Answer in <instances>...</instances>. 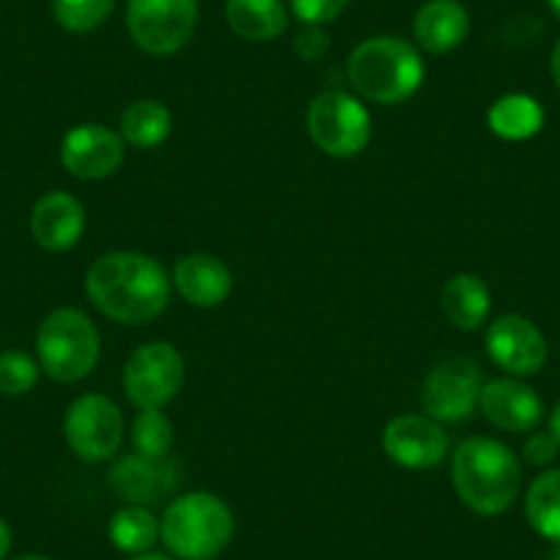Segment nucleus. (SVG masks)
I'll return each mask as SVG.
<instances>
[{
  "label": "nucleus",
  "instance_id": "nucleus-1",
  "mask_svg": "<svg viewBox=\"0 0 560 560\" xmlns=\"http://www.w3.org/2000/svg\"><path fill=\"white\" fill-rule=\"evenodd\" d=\"M85 292L107 319L147 325L168 308L171 278L158 258L118 250L91 264Z\"/></svg>",
  "mask_w": 560,
  "mask_h": 560
},
{
  "label": "nucleus",
  "instance_id": "nucleus-2",
  "mask_svg": "<svg viewBox=\"0 0 560 560\" xmlns=\"http://www.w3.org/2000/svg\"><path fill=\"white\" fill-rule=\"evenodd\" d=\"M451 481L467 509L498 516L516 503L522 489V465L509 445L489 438H472L451 459Z\"/></svg>",
  "mask_w": 560,
  "mask_h": 560
},
{
  "label": "nucleus",
  "instance_id": "nucleus-3",
  "mask_svg": "<svg viewBox=\"0 0 560 560\" xmlns=\"http://www.w3.org/2000/svg\"><path fill=\"white\" fill-rule=\"evenodd\" d=\"M349 83L376 105L407 102L423 85V61L409 42L398 36H374L349 56Z\"/></svg>",
  "mask_w": 560,
  "mask_h": 560
},
{
  "label": "nucleus",
  "instance_id": "nucleus-4",
  "mask_svg": "<svg viewBox=\"0 0 560 560\" xmlns=\"http://www.w3.org/2000/svg\"><path fill=\"white\" fill-rule=\"evenodd\" d=\"M234 536V514L209 492L176 498L160 522V538L182 560H212Z\"/></svg>",
  "mask_w": 560,
  "mask_h": 560
},
{
  "label": "nucleus",
  "instance_id": "nucleus-5",
  "mask_svg": "<svg viewBox=\"0 0 560 560\" xmlns=\"http://www.w3.org/2000/svg\"><path fill=\"white\" fill-rule=\"evenodd\" d=\"M39 365L56 382H78L94 371L100 360V332L94 322L74 308H58L36 332Z\"/></svg>",
  "mask_w": 560,
  "mask_h": 560
},
{
  "label": "nucleus",
  "instance_id": "nucleus-6",
  "mask_svg": "<svg viewBox=\"0 0 560 560\" xmlns=\"http://www.w3.org/2000/svg\"><path fill=\"white\" fill-rule=\"evenodd\" d=\"M198 0H127V28L152 56L179 52L196 34Z\"/></svg>",
  "mask_w": 560,
  "mask_h": 560
},
{
  "label": "nucleus",
  "instance_id": "nucleus-7",
  "mask_svg": "<svg viewBox=\"0 0 560 560\" xmlns=\"http://www.w3.org/2000/svg\"><path fill=\"white\" fill-rule=\"evenodd\" d=\"M308 132L325 154L354 158L371 138V116L354 96L325 91L308 107Z\"/></svg>",
  "mask_w": 560,
  "mask_h": 560
},
{
  "label": "nucleus",
  "instance_id": "nucleus-8",
  "mask_svg": "<svg viewBox=\"0 0 560 560\" xmlns=\"http://www.w3.org/2000/svg\"><path fill=\"white\" fill-rule=\"evenodd\" d=\"M185 385V360L171 343L154 341L135 349L124 369V393L138 409H163Z\"/></svg>",
  "mask_w": 560,
  "mask_h": 560
},
{
  "label": "nucleus",
  "instance_id": "nucleus-9",
  "mask_svg": "<svg viewBox=\"0 0 560 560\" xmlns=\"http://www.w3.org/2000/svg\"><path fill=\"white\" fill-rule=\"evenodd\" d=\"M63 434L83 462H105L116 456L124 440L121 409L100 393L74 398L63 418Z\"/></svg>",
  "mask_w": 560,
  "mask_h": 560
},
{
  "label": "nucleus",
  "instance_id": "nucleus-10",
  "mask_svg": "<svg viewBox=\"0 0 560 560\" xmlns=\"http://www.w3.org/2000/svg\"><path fill=\"white\" fill-rule=\"evenodd\" d=\"M481 390V365L470 358H451L429 371L420 401L438 423H462L476 412Z\"/></svg>",
  "mask_w": 560,
  "mask_h": 560
},
{
  "label": "nucleus",
  "instance_id": "nucleus-11",
  "mask_svg": "<svg viewBox=\"0 0 560 560\" xmlns=\"http://www.w3.org/2000/svg\"><path fill=\"white\" fill-rule=\"evenodd\" d=\"M382 448L407 470H429L448 456V434L429 415H398L382 432Z\"/></svg>",
  "mask_w": 560,
  "mask_h": 560
},
{
  "label": "nucleus",
  "instance_id": "nucleus-12",
  "mask_svg": "<svg viewBox=\"0 0 560 560\" xmlns=\"http://www.w3.org/2000/svg\"><path fill=\"white\" fill-rule=\"evenodd\" d=\"M487 352L511 376H533L547 363V338L525 316H500L487 330Z\"/></svg>",
  "mask_w": 560,
  "mask_h": 560
},
{
  "label": "nucleus",
  "instance_id": "nucleus-13",
  "mask_svg": "<svg viewBox=\"0 0 560 560\" xmlns=\"http://www.w3.org/2000/svg\"><path fill=\"white\" fill-rule=\"evenodd\" d=\"M61 163L78 179H105L124 163V138L102 124H80L63 138Z\"/></svg>",
  "mask_w": 560,
  "mask_h": 560
},
{
  "label": "nucleus",
  "instance_id": "nucleus-14",
  "mask_svg": "<svg viewBox=\"0 0 560 560\" xmlns=\"http://www.w3.org/2000/svg\"><path fill=\"white\" fill-rule=\"evenodd\" d=\"M478 407L487 415L489 423L503 432H536L544 420V401L530 385L516 376L483 382Z\"/></svg>",
  "mask_w": 560,
  "mask_h": 560
},
{
  "label": "nucleus",
  "instance_id": "nucleus-15",
  "mask_svg": "<svg viewBox=\"0 0 560 560\" xmlns=\"http://www.w3.org/2000/svg\"><path fill=\"white\" fill-rule=\"evenodd\" d=\"M110 487L121 500L132 505L160 503L179 487V467L168 462V456L154 459V456L129 454L113 465Z\"/></svg>",
  "mask_w": 560,
  "mask_h": 560
},
{
  "label": "nucleus",
  "instance_id": "nucleus-16",
  "mask_svg": "<svg viewBox=\"0 0 560 560\" xmlns=\"http://www.w3.org/2000/svg\"><path fill=\"white\" fill-rule=\"evenodd\" d=\"M31 231L45 250L63 253L80 242L85 231V209L69 192H47L31 212Z\"/></svg>",
  "mask_w": 560,
  "mask_h": 560
},
{
  "label": "nucleus",
  "instance_id": "nucleus-17",
  "mask_svg": "<svg viewBox=\"0 0 560 560\" xmlns=\"http://www.w3.org/2000/svg\"><path fill=\"white\" fill-rule=\"evenodd\" d=\"M174 283L182 298L196 308H218L234 289L229 267L209 253L182 256L174 267Z\"/></svg>",
  "mask_w": 560,
  "mask_h": 560
},
{
  "label": "nucleus",
  "instance_id": "nucleus-18",
  "mask_svg": "<svg viewBox=\"0 0 560 560\" xmlns=\"http://www.w3.org/2000/svg\"><path fill=\"white\" fill-rule=\"evenodd\" d=\"M415 39L427 52L456 50L470 34V14L459 0H427L415 14Z\"/></svg>",
  "mask_w": 560,
  "mask_h": 560
},
{
  "label": "nucleus",
  "instance_id": "nucleus-19",
  "mask_svg": "<svg viewBox=\"0 0 560 560\" xmlns=\"http://www.w3.org/2000/svg\"><path fill=\"white\" fill-rule=\"evenodd\" d=\"M225 20L247 42H272L289 25L283 0H225Z\"/></svg>",
  "mask_w": 560,
  "mask_h": 560
},
{
  "label": "nucleus",
  "instance_id": "nucleus-20",
  "mask_svg": "<svg viewBox=\"0 0 560 560\" xmlns=\"http://www.w3.org/2000/svg\"><path fill=\"white\" fill-rule=\"evenodd\" d=\"M492 298L478 275H456L443 289V311L448 322L459 330L472 332L487 322Z\"/></svg>",
  "mask_w": 560,
  "mask_h": 560
},
{
  "label": "nucleus",
  "instance_id": "nucleus-21",
  "mask_svg": "<svg viewBox=\"0 0 560 560\" xmlns=\"http://www.w3.org/2000/svg\"><path fill=\"white\" fill-rule=\"evenodd\" d=\"M489 129L503 140H527L541 132L544 110L533 96L509 94L489 107Z\"/></svg>",
  "mask_w": 560,
  "mask_h": 560
},
{
  "label": "nucleus",
  "instance_id": "nucleus-22",
  "mask_svg": "<svg viewBox=\"0 0 560 560\" xmlns=\"http://www.w3.org/2000/svg\"><path fill=\"white\" fill-rule=\"evenodd\" d=\"M171 110L158 100H138L121 113V138L135 149H154L171 135Z\"/></svg>",
  "mask_w": 560,
  "mask_h": 560
},
{
  "label": "nucleus",
  "instance_id": "nucleus-23",
  "mask_svg": "<svg viewBox=\"0 0 560 560\" xmlns=\"http://www.w3.org/2000/svg\"><path fill=\"white\" fill-rule=\"evenodd\" d=\"M525 516L538 536L560 541V467L541 472L525 494Z\"/></svg>",
  "mask_w": 560,
  "mask_h": 560
},
{
  "label": "nucleus",
  "instance_id": "nucleus-24",
  "mask_svg": "<svg viewBox=\"0 0 560 560\" xmlns=\"http://www.w3.org/2000/svg\"><path fill=\"white\" fill-rule=\"evenodd\" d=\"M107 533H110V541L116 549L127 555H143L152 552V547L158 544L160 522L154 520L147 505H127V509L113 514Z\"/></svg>",
  "mask_w": 560,
  "mask_h": 560
},
{
  "label": "nucleus",
  "instance_id": "nucleus-25",
  "mask_svg": "<svg viewBox=\"0 0 560 560\" xmlns=\"http://www.w3.org/2000/svg\"><path fill=\"white\" fill-rule=\"evenodd\" d=\"M132 443L138 454L163 459L174 445V427L160 409H140L132 427Z\"/></svg>",
  "mask_w": 560,
  "mask_h": 560
},
{
  "label": "nucleus",
  "instance_id": "nucleus-26",
  "mask_svg": "<svg viewBox=\"0 0 560 560\" xmlns=\"http://www.w3.org/2000/svg\"><path fill=\"white\" fill-rule=\"evenodd\" d=\"M116 0H52V14L72 34L96 31L110 18Z\"/></svg>",
  "mask_w": 560,
  "mask_h": 560
},
{
  "label": "nucleus",
  "instance_id": "nucleus-27",
  "mask_svg": "<svg viewBox=\"0 0 560 560\" xmlns=\"http://www.w3.org/2000/svg\"><path fill=\"white\" fill-rule=\"evenodd\" d=\"M39 380V363L25 352L9 349L0 352V393L3 396H25Z\"/></svg>",
  "mask_w": 560,
  "mask_h": 560
},
{
  "label": "nucleus",
  "instance_id": "nucleus-28",
  "mask_svg": "<svg viewBox=\"0 0 560 560\" xmlns=\"http://www.w3.org/2000/svg\"><path fill=\"white\" fill-rule=\"evenodd\" d=\"M347 7L349 0H292V9L300 18V23L319 25V28L341 18V12Z\"/></svg>",
  "mask_w": 560,
  "mask_h": 560
},
{
  "label": "nucleus",
  "instance_id": "nucleus-29",
  "mask_svg": "<svg viewBox=\"0 0 560 560\" xmlns=\"http://www.w3.org/2000/svg\"><path fill=\"white\" fill-rule=\"evenodd\" d=\"M522 454H525L527 465L547 467L558 459L560 445H558V440H555L552 432H533L530 438L525 440V448H522Z\"/></svg>",
  "mask_w": 560,
  "mask_h": 560
},
{
  "label": "nucleus",
  "instance_id": "nucleus-30",
  "mask_svg": "<svg viewBox=\"0 0 560 560\" xmlns=\"http://www.w3.org/2000/svg\"><path fill=\"white\" fill-rule=\"evenodd\" d=\"M298 52L305 61H314L322 52H327V36L322 34L319 25H308V28L298 36Z\"/></svg>",
  "mask_w": 560,
  "mask_h": 560
},
{
  "label": "nucleus",
  "instance_id": "nucleus-31",
  "mask_svg": "<svg viewBox=\"0 0 560 560\" xmlns=\"http://www.w3.org/2000/svg\"><path fill=\"white\" fill-rule=\"evenodd\" d=\"M9 549H12V530L3 520H0V560H7Z\"/></svg>",
  "mask_w": 560,
  "mask_h": 560
},
{
  "label": "nucleus",
  "instance_id": "nucleus-32",
  "mask_svg": "<svg viewBox=\"0 0 560 560\" xmlns=\"http://www.w3.org/2000/svg\"><path fill=\"white\" fill-rule=\"evenodd\" d=\"M549 432L555 434V440H558V445H560V401L555 404L552 415H549Z\"/></svg>",
  "mask_w": 560,
  "mask_h": 560
},
{
  "label": "nucleus",
  "instance_id": "nucleus-33",
  "mask_svg": "<svg viewBox=\"0 0 560 560\" xmlns=\"http://www.w3.org/2000/svg\"><path fill=\"white\" fill-rule=\"evenodd\" d=\"M549 67H552V78H555V83H558V89H560V39H558V45H555L552 61H549Z\"/></svg>",
  "mask_w": 560,
  "mask_h": 560
},
{
  "label": "nucleus",
  "instance_id": "nucleus-34",
  "mask_svg": "<svg viewBox=\"0 0 560 560\" xmlns=\"http://www.w3.org/2000/svg\"><path fill=\"white\" fill-rule=\"evenodd\" d=\"M129 560H171L168 555H160V552H143V555H132Z\"/></svg>",
  "mask_w": 560,
  "mask_h": 560
},
{
  "label": "nucleus",
  "instance_id": "nucleus-35",
  "mask_svg": "<svg viewBox=\"0 0 560 560\" xmlns=\"http://www.w3.org/2000/svg\"><path fill=\"white\" fill-rule=\"evenodd\" d=\"M547 7H549V12L560 20V0H547Z\"/></svg>",
  "mask_w": 560,
  "mask_h": 560
},
{
  "label": "nucleus",
  "instance_id": "nucleus-36",
  "mask_svg": "<svg viewBox=\"0 0 560 560\" xmlns=\"http://www.w3.org/2000/svg\"><path fill=\"white\" fill-rule=\"evenodd\" d=\"M14 560H50V558H42V555H20V558Z\"/></svg>",
  "mask_w": 560,
  "mask_h": 560
},
{
  "label": "nucleus",
  "instance_id": "nucleus-37",
  "mask_svg": "<svg viewBox=\"0 0 560 560\" xmlns=\"http://www.w3.org/2000/svg\"><path fill=\"white\" fill-rule=\"evenodd\" d=\"M552 560H560V541H555V552H552Z\"/></svg>",
  "mask_w": 560,
  "mask_h": 560
}]
</instances>
